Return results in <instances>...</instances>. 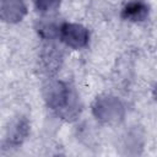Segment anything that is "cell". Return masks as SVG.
<instances>
[{
    "instance_id": "1",
    "label": "cell",
    "mask_w": 157,
    "mask_h": 157,
    "mask_svg": "<svg viewBox=\"0 0 157 157\" xmlns=\"http://www.w3.org/2000/svg\"><path fill=\"white\" fill-rule=\"evenodd\" d=\"M44 99L50 109L67 120L74 119L80 113L77 93L63 81L48 82L44 86Z\"/></svg>"
},
{
    "instance_id": "2",
    "label": "cell",
    "mask_w": 157,
    "mask_h": 157,
    "mask_svg": "<svg viewBox=\"0 0 157 157\" xmlns=\"http://www.w3.org/2000/svg\"><path fill=\"white\" fill-rule=\"evenodd\" d=\"M93 115L103 123H115L124 117V105L113 96H101L93 103Z\"/></svg>"
},
{
    "instance_id": "3",
    "label": "cell",
    "mask_w": 157,
    "mask_h": 157,
    "mask_svg": "<svg viewBox=\"0 0 157 157\" xmlns=\"http://www.w3.org/2000/svg\"><path fill=\"white\" fill-rule=\"evenodd\" d=\"M59 38L67 47L72 49H80V48L86 47V44L88 43L90 33L81 25L65 22L60 25Z\"/></svg>"
},
{
    "instance_id": "4",
    "label": "cell",
    "mask_w": 157,
    "mask_h": 157,
    "mask_svg": "<svg viewBox=\"0 0 157 157\" xmlns=\"http://www.w3.org/2000/svg\"><path fill=\"white\" fill-rule=\"evenodd\" d=\"M26 11L23 0H1L0 16L5 22L15 23L21 21L26 15Z\"/></svg>"
},
{
    "instance_id": "5",
    "label": "cell",
    "mask_w": 157,
    "mask_h": 157,
    "mask_svg": "<svg viewBox=\"0 0 157 157\" xmlns=\"http://www.w3.org/2000/svg\"><path fill=\"white\" fill-rule=\"evenodd\" d=\"M150 7L144 0H130L121 10V17L131 22L145 21L148 16Z\"/></svg>"
},
{
    "instance_id": "6",
    "label": "cell",
    "mask_w": 157,
    "mask_h": 157,
    "mask_svg": "<svg viewBox=\"0 0 157 157\" xmlns=\"http://www.w3.org/2000/svg\"><path fill=\"white\" fill-rule=\"evenodd\" d=\"M42 66H43V70L49 74V75H53L55 74L60 65H61V60H63V55L60 53V50H58L56 47L54 45H47L44 48V50L42 52Z\"/></svg>"
},
{
    "instance_id": "7",
    "label": "cell",
    "mask_w": 157,
    "mask_h": 157,
    "mask_svg": "<svg viewBox=\"0 0 157 157\" xmlns=\"http://www.w3.org/2000/svg\"><path fill=\"white\" fill-rule=\"evenodd\" d=\"M27 132H28V123L25 118H21V119H17L15 120L9 130H7V136H6V141L9 145H20L25 137L27 136Z\"/></svg>"
},
{
    "instance_id": "8",
    "label": "cell",
    "mask_w": 157,
    "mask_h": 157,
    "mask_svg": "<svg viewBox=\"0 0 157 157\" xmlns=\"http://www.w3.org/2000/svg\"><path fill=\"white\" fill-rule=\"evenodd\" d=\"M59 29H60V26H56L55 23L48 22V21H40L37 26L38 33L47 40H50L56 36L59 37Z\"/></svg>"
},
{
    "instance_id": "9",
    "label": "cell",
    "mask_w": 157,
    "mask_h": 157,
    "mask_svg": "<svg viewBox=\"0 0 157 157\" xmlns=\"http://www.w3.org/2000/svg\"><path fill=\"white\" fill-rule=\"evenodd\" d=\"M60 1L61 0H34V5L38 12L43 15H50L59 9Z\"/></svg>"
}]
</instances>
